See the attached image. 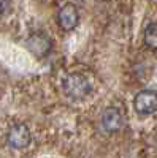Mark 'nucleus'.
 I'll list each match as a JSON object with an SVG mask.
<instances>
[{"label":"nucleus","instance_id":"f257e3e1","mask_svg":"<svg viewBox=\"0 0 157 158\" xmlns=\"http://www.w3.org/2000/svg\"><path fill=\"white\" fill-rule=\"evenodd\" d=\"M63 92L72 100H83L92 92V82L83 73H70L63 79Z\"/></svg>","mask_w":157,"mask_h":158},{"label":"nucleus","instance_id":"423d86ee","mask_svg":"<svg viewBox=\"0 0 157 158\" xmlns=\"http://www.w3.org/2000/svg\"><path fill=\"white\" fill-rule=\"evenodd\" d=\"M27 44H29V49L32 52H35L37 56H45L51 48L49 40L45 35H33L27 41Z\"/></svg>","mask_w":157,"mask_h":158},{"label":"nucleus","instance_id":"20e7f679","mask_svg":"<svg viewBox=\"0 0 157 158\" xmlns=\"http://www.w3.org/2000/svg\"><path fill=\"white\" fill-rule=\"evenodd\" d=\"M78 19H80V16H78V10L72 3H65L59 10V13H57L59 25H60V29L65 30V32L73 30L76 25H78Z\"/></svg>","mask_w":157,"mask_h":158},{"label":"nucleus","instance_id":"6e6552de","mask_svg":"<svg viewBox=\"0 0 157 158\" xmlns=\"http://www.w3.org/2000/svg\"><path fill=\"white\" fill-rule=\"evenodd\" d=\"M10 3H8V0H0V16L5 15V11L8 10Z\"/></svg>","mask_w":157,"mask_h":158},{"label":"nucleus","instance_id":"39448f33","mask_svg":"<svg viewBox=\"0 0 157 158\" xmlns=\"http://www.w3.org/2000/svg\"><path fill=\"white\" fill-rule=\"evenodd\" d=\"M102 125L103 128L113 133V131H117L122 127V114L117 108H108L105 109L103 115H102Z\"/></svg>","mask_w":157,"mask_h":158},{"label":"nucleus","instance_id":"0eeeda50","mask_svg":"<svg viewBox=\"0 0 157 158\" xmlns=\"http://www.w3.org/2000/svg\"><path fill=\"white\" fill-rule=\"evenodd\" d=\"M145 44L149 49H157V24H149L145 30Z\"/></svg>","mask_w":157,"mask_h":158},{"label":"nucleus","instance_id":"f03ea898","mask_svg":"<svg viewBox=\"0 0 157 158\" xmlns=\"http://www.w3.org/2000/svg\"><path fill=\"white\" fill-rule=\"evenodd\" d=\"M133 108L141 115H149L157 111V94L152 90H141L133 100Z\"/></svg>","mask_w":157,"mask_h":158},{"label":"nucleus","instance_id":"7ed1b4c3","mask_svg":"<svg viewBox=\"0 0 157 158\" xmlns=\"http://www.w3.org/2000/svg\"><path fill=\"white\" fill-rule=\"evenodd\" d=\"M7 141L8 146L13 149H25L30 144V131L24 123H18L10 128Z\"/></svg>","mask_w":157,"mask_h":158}]
</instances>
